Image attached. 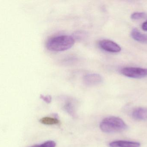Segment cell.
Masks as SVG:
<instances>
[{"label":"cell","instance_id":"9c48e42d","mask_svg":"<svg viewBox=\"0 0 147 147\" xmlns=\"http://www.w3.org/2000/svg\"><path fill=\"white\" fill-rule=\"evenodd\" d=\"M40 123L47 125H57L59 123V121L57 118L45 117L40 120Z\"/></svg>","mask_w":147,"mask_h":147},{"label":"cell","instance_id":"8992f818","mask_svg":"<svg viewBox=\"0 0 147 147\" xmlns=\"http://www.w3.org/2000/svg\"><path fill=\"white\" fill-rule=\"evenodd\" d=\"M110 147H140L139 142L128 141H115L110 143Z\"/></svg>","mask_w":147,"mask_h":147},{"label":"cell","instance_id":"277c9868","mask_svg":"<svg viewBox=\"0 0 147 147\" xmlns=\"http://www.w3.org/2000/svg\"><path fill=\"white\" fill-rule=\"evenodd\" d=\"M99 45L103 50L109 52L118 53L121 50L118 44L109 40H103L99 42Z\"/></svg>","mask_w":147,"mask_h":147},{"label":"cell","instance_id":"3957f363","mask_svg":"<svg viewBox=\"0 0 147 147\" xmlns=\"http://www.w3.org/2000/svg\"><path fill=\"white\" fill-rule=\"evenodd\" d=\"M121 72L124 76L131 78L140 79L147 77V68L126 67L122 69Z\"/></svg>","mask_w":147,"mask_h":147},{"label":"cell","instance_id":"5bb4252c","mask_svg":"<svg viewBox=\"0 0 147 147\" xmlns=\"http://www.w3.org/2000/svg\"><path fill=\"white\" fill-rule=\"evenodd\" d=\"M142 28L144 31H147V20L142 24Z\"/></svg>","mask_w":147,"mask_h":147},{"label":"cell","instance_id":"8fae6325","mask_svg":"<svg viewBox=\"0 0 147 147\" xmlns=\"http://www.w3.org/2000/svg\"><path fill=\"white\" fill-rule=\"evenodd\" d=\"M146 16V14L144 12H136L131 16V18L134 20H139L143 19Z\"/></svg>","mask_w":147,"mask_h":147},{"label":"cell","instance_id":"5b68a950","mask_svg":"<svg viewBox=\"0 0 147 147\" xmlns=\"http://www.w3.org/2000/svg\"><path fill=\"white\" fill-rule=\"evenodd\" d=\"M103 80L102 77L97 73H89L85 75L84 81L87 85H94L102 83Z\"/></svg>","mask_w":147,"mask_h":147},{"label":"cell","instance_id":"6da1fadb","mask_svg":"<svg viewBox=\"0 0 147 147\" xmlns=\"http://www.w3.org/2000/svg\"><path fill=\"white\" fill-rule=\"evenodd\" d=\"M75 39L70 35H60L52 37L47 40L46 47L52 51H63L69 49L74 45Z\"/></svg>","mask_w":147,"mask_h":147},{"label":"cell","instance_id":"ba28073f","mask_svg":"<svg viewBox=\"0 0 147 147\" xmlns=\"http://www.w3.org/2000/svg\"><path fill=\"white\" fill-rule=\"evenodd\" d=\"M131 35L133 39L136 41L147 44V35L142 33L136 28H134L132 30Z\"/></svg>","mask_w":147,"mask_h":147},{"label":"cell","instance_id":"7c38bea8","mask_svg":"<svg viewBox=\"0 0 147 147\" xmlns=\"http://www.w3.org/2000/svg\"><path fill=\"white\" fill-rule=\"evenodd\" d=\"M42 147H56V143L53 141H48L41 144Z\"/></svg>","mask_w":147,"mask_h":147},{"label":"cell","instance_id":"4fadbf2b","mask_svg":"<svg viewBox=\"0 0 147 147\" xmlns=\"http://www.w3.org/2000/svg\"><path fill=\"white\" fill-rule=\"evenodd\" d=\"M40 98L47 103L49 104L51 102L52 97L51 96H45L44 95H40Z\"/></svg>","mask_w":147,"mask_h":147},{"label":"cell","instance_id":"30bf717a","mask_svg":"<svg viewBox=\"0 0 147 147\" xmlns=\"http://www.w3.org/2000/svg\"><path fill=\"white\" fill-rule=\"evenodd\" d=\"M64 108L66 110V112H68L72 116L74 115L75 107L72 102L71 101L66 102L64 106Z\"/></svg>","mask_w":147,"mask_h":147},{"label":"cell","instance_id":"9a60e30c","mask_svg":"<svg viewBox=\"0 0 147 147\" xmlns=\"http://www.w3.org/2000/svg\"><path fill=\"white\" fill-rule=\"evenodd\" d=\"M31 147H42L41 145H35V146H32Z\"/></svg>","mask_w":147,"mask_h":147},{"label":"cell","instance_id":"52a82bcc","mask_svg":"<svg viewBox=\"0 0 147 147\" xmlns=\"http://www.w3.org/2000/svg\"><path fill=\"white\" fill-rule=\"evenodd\" d=\"M132 116L134 119L138 121L147 120V108H139L135 109L132 113Z\"/></svg>","mask_w":147,"mask_h":147},{"label":"cell","instance_id":"7a4b0ae2","mask_svg":"<svg viewBox=\"0 0 147 147\" xmlns=\"http://www.w3.org/2000/svg\"><path fill=\"white\" fill-rule=\"evenodd\" d=\"M100 129L107 133H119L126 130L127 126L121 118L116 117H110L104 119L100 123Z\"/></svg>","mask_w":147,"mask_h":147}]
</instances>
